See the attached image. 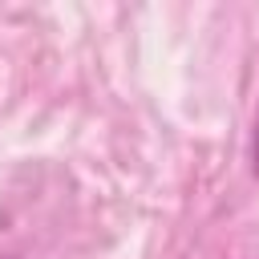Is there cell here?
Listing matches in <instances>:
<instances>
[{
    "mask_svg": "<svg viewBox=\"0 0 259 259\" xmlns=\"http://www.w3.org/2000/svg\"><path fill=\"white\" fill-rule=\"evenodd\" d=\"M251 170L259 178V121H255V138H251Z\"/></svg>",
    "mask_w": 259,
    "mask_h": 259,
    "instance_id": "1",
    "label": "cell"
}]
</instances>
